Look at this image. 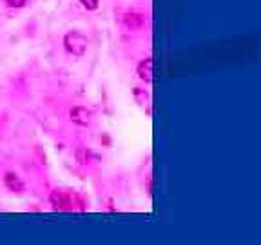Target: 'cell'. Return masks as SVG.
I'll list each match as a JSON object with an SVG mask.
<instances>
[{
    "label": "cell",
    "mask_w": 261,
    "mask_h": 245,
    "mask_svg": "<svg viewBox=\"0 0 261 245\" xmlns=\"http://www.w3.org/2000/svg\"><path fill=\"white\" fill-rule=\"evenodd\" d=\"M138 77L140 80H143L145 84H151L152 82V58H145V60L140 62L138 65Z\"/></svg>",
    "instance_id": "3"
},
{
    "label": "cell",
    "mask_w": 261,
    "mask_h": 245,
    "mask_svg": "<svg viewBox=\"0 0 261 245\" xmlns=\"http://www.w3.org/2000/svg\"><path fill=\"white\" fill-rule=\"evenodd\" d=\"M135 96L138 98V102L142 104V106H145V104H149V94H147V93L143 94L140 87H135Z\"/></svg>",
    "instance_id": "7"
},
{
    "label": "cell",
    "mask_w": 261,
    "mask_h": 245,
    "mask_svg": "<svg viewBox=\"0 0 261 245\" xmlns=\"http://www.w3.org/2000/svg\"><path fill=\"white\" fill-rule=\"evenodd\" d=\"M4 184H6V187L11 189V191H16V192L24 191V184H22V180L18 178L15 173H6V175H4Z\"/></svg>",
    "instance_id": "5"
},
{
    "label": "cell",
    "mask_w": 261,
    "mask_h": 245,
    "mask_svg": "<svg viewBox=\"0 0 261 245\" xmlns=\"http://www.w3.org/2000/svg\"><path fill=\"white\" fill-rule=\"evenodd\" d=\"M78 2H80L87 11H94V9H98V0H78Z\"/></svg>",
    "instance_id": "8"
},
{
    "label": "cell",
    "mask_w": 261,
    "mask_h": 245,
    "mask_svg": "<svg viewBox=\"0 0 261 245\" xmlns=\"http://www.w3.org/2000/svg\"><path fill=\"white\" fill-rule=\"evenodd\" d=\"M4 2L9 6V8H15V9H20L28 4V0H4Z\"/></svg>",
    "instance_id": "9"
},
{
    "label": "cell",
    "mask_w": 261,
    "mask_h": 245,
    "mask_svg": "<svg viewBox=\"0 0 261 245\" xmlns=\"http://www.w3.org/2000/svg\"><path fill=\"white\" fill-rule=\"evenodd\" d=\"M51 204L55 205V209L69 211V209H73V196L65 191H55L51 194Z\"/></svg>",
    "instance_id": "2"
},
{
    "label": "cell",
    "mask_w": 261,
    "mask_h": 245,
    "mask_svg": "<svg viewBox=\"0 0 261 245\" xmlns=\"http://www.w3.org/2000/svg\"><path fill=\"white\" fill-rule=\"evenodd\" d=\"M143 22H145V18H143V15H138V13H129L125 16V24L130 29H140L143 26Z\"/></svg>",
    "instance_id": "6"
},
{
    "label": "cell",
    "mask_w": 261,
    "mask_h": 245,
    "mask_svg": "<svg viewBox=\"0 0 261 245\" xmlns=\"http://www.w3.org/2000/svg\"><path fill=\"white\" fill-rule=\"evenodd\" d=\"M71 120L78 126H89L91 122V111H87L86 107H74L71 111Z\"/></svg>",
    "instance_id": "4"
},
{
    "label": "cell",
    "mask_w": 261,
    "mask_h": 245,
    "mask_svg": "<svg viewBox=\"0 0 261 245\" xmlns=\"http://www.w3.org/2000/svg\"><path fill=\"white\" fill-rule=\"evenodd\" d=\"M64 45H65V49H67L71 55H74V57H82V55L87 51L89 40H87V38L84 37L82 33L71 31V33H67V35H65Z\"/></svg>",
    "instance_id": "1"
}]
</instances>
